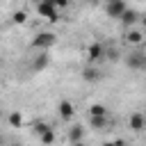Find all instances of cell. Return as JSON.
<instances>
[{"label": "cell", "mask_w": 146, "mask_h": 146, "mask_svg": "<svg viewBox=\"0 0 146 146\" xmlns=\"http://www.w3.org/2000/svg\"><path fill=\"white\" fill-rule=\"evenodd\" d=\"M11 21H14V23H25V21H27V14H25V11H14Z\"/></svg>", "instance_id": "obj_18"}, {"label": "cell", "mask_w": 146, "mask_h": 146, "mask_svg": "<svg viewBox=\"0 0 146 146\" xmlns=\"http://www.w3.org/2000/svg\"><path fill=\"white\" fill-rule=\"evenodd\" d=\"M57 43V36L52 32H39L34 39H32V48L34 50H48Z\"/></svg>", "instance_id": "obj_1"}, {"label": "cell", "mask_w": 146, "mask_h": 146, "mask_svg": "<svg viewBox=\"0 0 146 146\" xmlns=\"http://www.w3.org/2000/svg\"><path fill=\"white\" fill-rule=\"evenodd\" d=\"M48 130H52V125H50V123H46V121H36V123H34V135H39V137H41V135H43V132H48Z\"/></svg>", "instance_id": "obj_14"}, {"label": "cell", "mask_w": 146, "mask_h": 146, "mask_svg": "<svg viewBox=\"0 0 146 146\" xmlns=\"http://www.w3.org/2000/svg\"><path fill=\"white\" fill-rule=\"evenodd\" d=\"M73 146H84V141H78V144H73Z\"/></svg>", "instance_id": "obj_23"}, {"label": "cell", "mask_w": 146, "mask_h": 146, "mask_svg": "<svg viewBox=\"0 0 146 146\" xmlns=\"http://www.w3.org/2000/svg\"><path fill=\"white\" fill-rule=\"evenodd\" d=\"M0 116H2V110H0Z\"/></svg>", "instance_id": "obj_25"}, {"label": "cell", "mask_w": 146, "mask_h": 146, "mask_svg": "<svg viewBox=\"0 0 146 146\" xmlns=\"http://www.w3.org/2000/svg\"><path fill=\"white\" fill-rule=\"evenodd\" d=\"M9 146H21V144H18V141H14V144H9Z\"/></svg>", "instance_id": "obj_24"}, {"label": "cell", "mask_w": 146, "mask_h": 146, "mask_svg": "<svg viewBox=\"0 0 146 146\" xmlns=\"http://www.w3.org/2000/svg\"><path fill=\"white\" fill-rule=\"evenodd\" d=\"M36 14L39 16H46V18H52L57 16V7H55V0H43L36 5Z\"/></svg>", "instance_id": "obj_4"}, {"label": "cell", "mask_w": 146, "mask_h": 146, "mask_svg": "<svg viewBox=\"0 0 146 146\" xmlns=\"http://www.w3.org/2000/svg\"><path fill=\"white\" fill-rule=\"evenodd\" d=\"M0 146H7V139H5V135L0 132Z\"/></svg>", "instance_id": "obj_21"}, {"label": "cell", "mask_w": 146, "mask_h": 146, "mask_svg": "<svg viewBox=\"0 0 146 146\" xmlns=\"http://www.w3.org/2000/svg\"><path fill=\"white\" fill-rule=\"evenodd\" d=\"M39 139H41V144H43V146H50V144H55V128H52V130H48V132H43Z\"/></svg>", "instance_id": "obj_16"}, {"label": "cell", "mask_w": 146, "mask_h": 146, "mask_svg": "<svg viewBox=\"0 0 146 146\" xmlns=\"http://www.w3.org/2000/svg\"><path fill=\"white\" fill-rule=\"evenodd\" d=\"M125 64H128L130 68H137V71H141V68L146 66V55H144L141 50H137V52H130V55L125 57Z\"/></svg>", "instance_id": "obj_3"}, {"label": "cell", "mask_w": 146, "mask_h": 146, "mask_svg": "<svg viewBox=\"0 0 146 146\" xmlns=\"http://www.w3.org/2000/svg\"><path fill=\"white\" fill-rule=\"evenodd\" d=\"M57 110H59V116H62L64 121H71L73 114H75V105H73L71 100H62V103L57 105Z\"/></svg>", "instance_id": "obj_5"}, {"label": "cell", "mask_w": 146, "mask_h": 146, "mask_svg": "<svg viewBox=\"0 0 146 146\" xmlns=\"http://www.w3.org/2000/svg\"><path fill=\"white\" fill-rule=\"evenodd\" d=\"M114 146H128V144H125L123 139H116V141H114Z\"/></svg>", "instance_id": "obj_20"}, {"label": "cell", "mask_w": 146, "mask_h": 146, "mask_svg": "<svg viewBox=\"0 0 146 146\" xmlns=\"http://www.w3.org/2000/svg\"><path fill=\"white\" fill-rule=\"evenodd\" d=\"M82 137H84V128H82V125H71V128H68V141H71V144L82 141Z\"/></svg>", "instance_id": "obj_9"}, {"label": "cell", "mask_w": 146, "mask_h": 146, "mask_svg": "<svg viewBox=\"0 0 146 146\" xmlns=\"http://www.w3.org/2000/svg\"><path fill=\"white\" fill-rule=\"evenodd\" d=\"M89 125H91L94 130H103V128L110 125V119H107V116H89Z\"/></svg>", "instance_id": "obj_10"}, {"label": "cell", "mask_w": 146, "mask_h": 146, "mask_svg": "<svg viewBox=\"0 0 146 146\" xmlns=\"http://www.w3.org/2000/svg\"><path fill=\"white\" fill-rule=\"evenodd\" d=\"M103 55H105L103 43H91V46L87 48V59H89V62H98Z\"/></svg>", "instance_id": "obj_6"}, {"label": "cell", "mask_w": 146, "mask_h": 146, "mask_svg": "<svg viewBox=\"0 0 146 146\" xmlns=\"http://www.w3.org/2000/svg\"><path fill=\"white\" fill-rule=\"evenodd\" d=\"M103 146H114V141H105V144H103Z\"/></svg>", "instance_id": "obj_22"}, {"label": "cell", "mask_w": 146, "mask_h": 146, "mask_svg": "<svg viewBox=\"0 0 146 146\" xmlns=\"http://www.w3.org/2000/svg\"><path fill=\"white\" fill-rule=\"evenodd\" d=\"M125 9H128V5L121 2V0H114V2H107V5H105V11H107L110 18H121Z\"/></svg>", "instance_id": "obj_2"}, {"label": "cell", "mask_w": 146, "mask_h": 146, "mask_svg": "<svg viewBox=\"0 0 146 146\" xmlns=\"http://www.w3.org/2000/svg\"><path fill=\"white\" fill-rule=\"evenodd\" d=\"M119 21H121L123 25H128V27H130V25H135V23L139 21V11H135V9H125V11H123V16H121Z\"/></svg>", "instance_id": "obj_7"}, {"label": "cell", "mask_w": 146, "mask_h": 146, "mask_svg": "<svg viewBox=\"0 0 146 146\" xmlns=\"http://www.w3.org/2000/svg\"><path fill=\"white\" fill-rule=\"evenodd\" d=\"M105 55H107L110 59H119V50H116V48H110V50H105Z\"/></svg>", "instance_id": "obj_19"}, {"label": "cell", "mask_w": 146, "mask_h": 146, "mask_svg": "<svg viewBox=\"0 0 146 146\" xmlns=\"http://www.w3.org/2000/svg\"><path fill=\"white\" fill-rule=\"evenodd\" d=\"M89 116H107V107L100 105V103H94L89 107Z\"/></svg>", "instance_id": "obj_12"}, {"label": "cell", "mask_w": 146, "mask_h": 146, "mask_svg": "<svg viewBox=\"0 0 146 146\" xmlns=\"http://www.w3.org/2000/svg\"><path fill=\"white\" fill-rule=\"evenodd\" d=\"M128 41L135 43V46H139V43L144 41V32H139V30H130V32H128Z\"/></svg>", "instance_id": "obj_13"}, {"label": "cell", "mask_w": 146, "mask_h": 146, "mask_svg": "<svg viewBox=\"0 0 146 146\" xmlns=\"http://www.w3.org/2000/svg\"><path fill=\"white\" fill-rule=\"evenodd\" d=\"M9 125H11V128H21V125H23L21 112H11V114H9Z\"/></svg>", "instance_id": "obj_15"}, {"label": "cell", "mask_w": 146, "mask_h": 146, "mask_svg": "<svg viewBox=\"0 0 146 146\" xmlns=\"http://www.w3.org/2000/svg\"><path fill=\"white\" fill-rule=\"evenodd\" d=\"M48 64H50V57H48V55H36L34 62H32V68H34V71H43Z\"/></svg>", "instance_id": "obj_11"}, {"label": "cell", "mask_w": 146, "mask_h": 146, "mask_svg": "<svg viewBox=\"0 0 146 146\" xmlns=\"http://www.w3.org/2000/svg\"><path fill=\"white\" fill-rule=\"evenodd\" d=\"M130 130H132V132H141V130H144V114H141V112H135V114L130 116Z\"/></svg>", "instance_id": "obj_8"}, {"label": "cell", "mask_w": 146, "mask_h": 146, "mask_svg": "<svg viewBox=\"0 0 146 146\" xmlns=\"http://www.w3.org/2000/svg\"><path fill=\"white\" fill-rule=\"evenodd\" d=\"M82 78H84L87 82H89V80L94 82V80H98V71H96V68H89V66H87V68L82 71Z\"/></svg>", "instance_id": "obj_17"}]
</instances>
